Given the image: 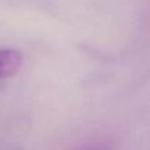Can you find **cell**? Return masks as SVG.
<instances>
[{
    "instance_id": "6da1fadb",
    "label": "cell",
    "mask_w": 150,
    "mask_h": 150,
    "mask_svg": "<svg viewBox=\"0 0 150 150\" xmlns=\"http://www.w3.org/2000/svg\"><path fill=\"white\" fill-rule=\"evenodd\" d=\"M22 64V54L13 48H0V85L12 77Z\"/></svg>"
},
{
    "instance_id": "7a4b0ae2",
    "label": "cell",
    "mask_w": 150,
    "mask_h": 150,
    "mask_svg": "<svg viewBox=\"0 0 150 150\" xmlns=\"http://www.w3.org/2000/svg\"><path fill=\"white\" fill-rule=\"evenodd\" d=\"M83 150H108L105 144H93V146H88Z\"/></svg>"
}]
</instances>
